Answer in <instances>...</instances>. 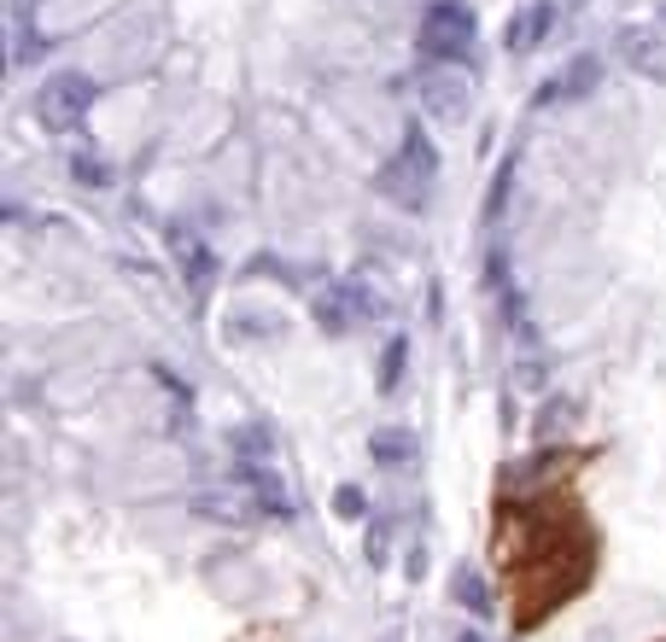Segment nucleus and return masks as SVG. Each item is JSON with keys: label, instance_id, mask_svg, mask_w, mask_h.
<instances>
[{"label": "nucleus", "instance_id": "obj_1", "mask_svg": "<svg viewBox=\"0 0 666 642\" xmlns=\"http://www.w3.org/2000/svg\"><path fill=\"white\" fill-rule=\"evenodd\" d=\"M474 41H480V18H474L468 0H427L422 7V24H415V53H422V65L462 71Z\"/></svg>", "mask_w": 666, "mask_h": 642}, {"label": "nucleus", "instance_id": "obj_2", "mask_svg": "<svg viewBox=\"0 0 666 642\" xmlns=\"http://www.w3.org/2000/svg\"><path fill=\"white\" fill-rule=\"evenodd\" d=\"M433 181H439V147H433V135L409 129L398 158L381 164V176H374V188H381L386 204H398V211H427L433 199Z\"/></svg>", "mask_w": 666, "mask_h": 642}, {"label": "nucleus", "instance_id": "obj_3", "mask_svg": "<svg viewBox=\"0 0 666 642\" xmlns=\"http://www.w3.org/2000/svg\"><path fill=\"white\" fill-rule=\"evenodd\" d=\"M94 99H100V88L82 71H59V76H48L35 88V112H41V123L48 129H82V117L94 112Z\"/></svg>", "mask_w": 666, "mask_h": 642}, {"label": "nucleus", "instance_id": "obj_4", "mask_svg": "<svg viewBox=\"0 0 666 642\" xmlns=\"http://www.w3.org/2000/svg\"><path fill=\"white\" fill-rule=\"evenodd\" d=\"M368 309H381V298H368L363 286H351V281H327L316 298H310V316H316V327L322 334H351V327H357Z\"/></svg>", "mask_w": 666, "mask_h": 642}, {"label": "nucleus", "instance_id": "obj_5", "mask_svg": "<svg viewBox=\"0 0 666 642\" xmlns=\"http://www.w3.org/2000/svg\"><path fill=\"white\" fill-rule=\"evenodd\" d=\"M555 30V0H527V7H514L503 18V48L509 53H532V48H544Z\"/></svg>", "mask_w": 666, "mask_h": 642}, {"label": "nucleus", "instance_id": "obj_6", "mask_svg": "<svg viewBox=\"0 0 666 642\" xmlns=\"http://www.w3.org/2000/svg\"><path fill=\"white\" fill-rule=\"evenodd\" d=\"M468 99H474V88L462 76H456L450 65H427L422 71V106L433 112V117H445V123H456L468 112Z\"/></svg>", "mask_w": 666, "mask_h": 642}, {"label": "nucleus", "instance_id": "obj_7", "mask_svg": "<svg viewBox=\"0 0 666 642\" xmlns=\"http://www.w3.org/2000/svg\"><path fill=\"white\" fill-rule=\"evenodd\" d=\"M235 480H240L246 491H252L258 514H275V520H293V496H287L281 473L269 467V462H235Z\"/></svg>", "mask_w": 666, "mask_h": 642}, {"label": "nucleus", "instance_id": "obj_8", "mask_svg": "<svg viewBox=\"0 0 666 642\" xmlns=\"http://www.w3.org/2000/svg\"><path fill=\"white\" fill-rule=\"evenodd\" d=\"M368 455H374V467H392V473H398V467L415 462V439H409L404 427H374V432H368Z\"/></svg>", "mask_w": 666, "mask_h": 642}, {"label": "nucleus", "instance_id": "obj_9", "mask_svg": "<svg viewBox=\"0 0 666 642\" xmlns=\"http://www.w3.org/2000/svg\"><path fill=\"white\" fill-rule=\"evenodd\" d=\"M450 602H456V608H468L474 619H491V613H497L491 585H486V578L474 572V567H456V572H450Z\"/></svg>", "mask_w": 666, "mask_h": 642}, {"label": "nucleus", "instance_id": "obj_10", "mask_svg": "<svg viewBox=\"0 0 666 642\" xmlns=\"http://www.w3.org/2000/svg\"><path fill=\"white\" fill-rule=\"evenodd\" d=\"M170 245H176V263L187 269V281H194V286H205V281H211V252H205V240L199 234H170Z\"/></svg>", "mask_w": 666, "mask_h": 642}, {"label": "nucleus", "instance_id": "obj_11", "mask_svg": "<svg viewBox=\"0 0 666 642\" xmlns=\"http://www.w3.org/2000/svg\"><path fill=\"white\" fill-rule=\"evenodd\" d=\"M71 181H76V188H112V158L71 152Z\"/></svg>", "mask_w": 666, "mask_h": 642}, {"label": "nucleus", "instance_id": "obj_12", "mask_svg": "<svg viewBox=\"0 0 666 642\" xmlns=\"http://www.w3.org/2000/svg\"><path fill=\"white\" fill-rule=\"evenodd\" d=\"M228 334L235 339H269L275 334V316H269V309H235V316H228Z\"/></svg>", "mask_w": 666, "mask_h": 642}, {"label": "nucleus", "instance_id": "obj_13", "mask_svg": "<svg viewBox=\"0 0 666 642\" xmlns=\"http://www.w3.org/2000/svg\"><path fill=\"white\" fill-rule=\"evenodd\" d=\"M404 362H409V339H386V350H381V391L404 386Z\"/></svg>", "mask_w": 666, "mask_h": 642}, {"label": "nucleus", "instance_id": "obj_14", "mask_svg": "<svg viewBox=\"0 0 666 642\" xmlns=\"http://www.w3.org/2000/svg\"><path fill=\"white\" fill-rule=\"evenodd\" d=\"M333 514H340V520H363V514H368V496H363L357 485H340V491H333Z\"/></svg>", "mask_w": 666, "mask_h": 642}, {"label": "nucleus", "instance_id": "obj_15", "mask_svg": "<svg viewBox=\"0 0 666 642\" xmlns=\"http://www.w3.org/2000/svg\"><path fill=\"white\" fill-rule=\"evenodd\" d=\"M386 544H392V526H386V520H374V526H368V561H374V567L386 561Z\"/></svg>", "mask_w": 666, "mask_h": 642}, {"label": "nucleus", "instance_id": "obj_16", "mask_svg": "<svg viewBox=\"0 0 666 642\" xmlns=\"http://www.w3.org/2000/svg\"><path fill=\"white\" fill-rule=\"evenodd\" d=\"M404 572H409V578H422V572H427V549H409V567H404Z\"/></svg>", "mask_w": 666, "mask_h": 642}, {"label": "nucleus", "instance_id": "obj_17", "mask_svg": "<svg viewBox=\"0 0 666 642\" xmlns=\"http://www.w3.org/2000/svg\"><path fill=\"white\" fill-rule=\"evenodd\" d=\"M456 642H486V636H480V631H462V636H456Z\"/></svg>", "mask_w": 666, "mask_h": 642}, {"label": "nucleus", "instance_id": "obj_18", "mask_svg": "<svg viewBox=\"0 0 666 642\" xmlns=\"http://www.w3.org/2000/svg\"><path fill=\"white\" fill-rule=\"evenodd\" d=\"M660 24H666V7H660Z\"/></svg>", "mask_w": 666, "mask_h": 642}, {"label": "nucleus", "instance_id": "obj_19", "mask_svg": "<svg viewBox=\"0 0 666 642\" xmlns=\"http://www.w3.org/2000/svg\"><path fill=\"white\" fill-rule=\"evenodd\" d=\"M392 642H398V636H392Z\"/></svg>", "mask_w": 666, "mask_h": 642}]
</instances>
